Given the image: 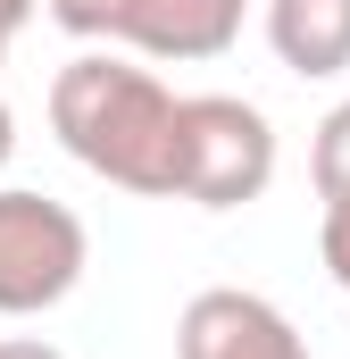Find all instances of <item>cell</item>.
Segmentation results:
<instances>
[{"instance_id":"obj_8","label":"cell","mask_w":350,"mask_h":359,"mask_svg":"<svg viewBox=\"0 0 350 359\" xmlns=\"http://www.w3.org/2000/svg\"><path fill=\"white\" fill-rule=\"evenodd\" d=\"M317 251H326V276L350 292V209H326L317 217Z\"/></svg>"},{"instance_id":"obj_12","label":"cell","mask_w":350,"mask_h":359,"mask_svg":"<svg viewBox=\"0 0 350 359\" xmlns=\"http://www.w3.org/2000/svg\"><path fill=\"white\" fill-rule=\"evenodd\" d=\"M8 34H17V25H8V17H0V67H8Z\"/></svg>"},{"instance_id":"obj_4","label":"cell","mask_w":350,"mask_h":359,"mask_svg":"<svg viewBox=\"0 0 350 359\" xmlns=\"http://www.w3.org/2000/svg\"><path fill=\"white\" fill-rule=\"evenodd\" d=\"M251 0H50L42 17L76 42H125L142 59H225Z\"/></svg>"},{"instance_id":"obj_11","label":"cell","mask_w":350,"mask_h":359,"mask_svg":"<svg viewBox=\"0 0 350 359\" xmlns=\"http://www.w3.org/2000/svg\"><path fill=\"white\" fill-rule=\"evenodd\" d=\"M34 8H50V0H0V17H8V25H25Z\"/></svg>"},{"instance_id":"obj_6","label":"cell","mask_w":350,"mask_h":359,"mask_svg":"<svg viewBox=\"0 0 350 359\" xmlns=\"http://www.w3.org/2000/svg\"><path fill=\"white\" fill-rule=\"evenodd\" d=\"M259 25L275 67H292L300 84H326L350 67V0H267Z\"/></svg>"},{"instance_id":"obj_10","label":"cell","mask_w":350,"mask_h":359,"mask_svg":"<svg viewBox=\"0 0 350 359\" xmlns=\"http://www.w3.org/2000/svg\"><path fill=\"white\" fill-rule=\"evenodd\" d=\"M8 151H17V117H8V100H0V168H8Z\"/></svg>"},{"instance_id":"obj_2","label":"cell","mask_w":350,"mask_h":359,"mask_svg":"<svg viewBox=\"0 0 350 359\" xmlns=\"http://www.w3.org/2000/svg\"><path fill=\"white\" fill-rule=\"evenodd\" d=\"M275 184V117L242 92H183V184L192 209H242Z\"/></svg>"},{"instance_id":"obj_7","label":"cell","mask_w":350,"mask_h":359,"mask_svg":"<svg viewBox=\"0 0 350 359\" xmlns=\"http://www.w3.org/2000/svg\"><path fill=\"white\" fill-rule=\"evenodd\" d=\"M309 184L326 209H350V100H334L317 117V142H309Z\"/></svg>"},{"instance_id":"obj_5","label":"cell","mask_w":350,"mask_h":359,"mask_svg":"<svg viewBox=\"0 0 350 359\" xmlns=\"http://www.w3.org/2000/svg\"><path fill=\"white\" fill-rule=\"evenodd\" d=\"M175 359H309V343H300V326L267 292L209 284L175 318Z\"/></svg>"},{"instance_id":"obj_3","label":"cell","mask_w":350,"mask_h":359,"mask_svg":"<svg viewBox=\"0 0 350 359\" xmlns=\"http://www.w3.org/2000/svg\"><path fill=\"white\" fill-rule=\"evenodd\" d=\"M92 268L84 217L34 184H0V318H42L59 309Z\"/></svg>"},{"instance_id":"obj_9","label":"cell","mask_w":350,"mask_h":359,"mask_svg":"<svg viewBox=\"0 0 350 359\" xmlns=\"http://www.w3.org/2000/svg\"><path fill=\"white\" fill-rule=\"evenodd\" d=\"M0 359H67V351L42 343V334H0Z\"/></svg>"},{"instance_id":"obj_1","label":"cell","mask_w":350,"mask_h":359,"mask_svg":"<svg viewBox=\"0 0 350 359\" xmlns=\"http://www.w3.org/2000/svg\"><path fill=\"white\" fill-rule=\"evenodd\" d=\"M50 134L59 151L117 192L175 201L183 184V92L117 50H76L50 76Z\"/></svg>"}]
</instances>
